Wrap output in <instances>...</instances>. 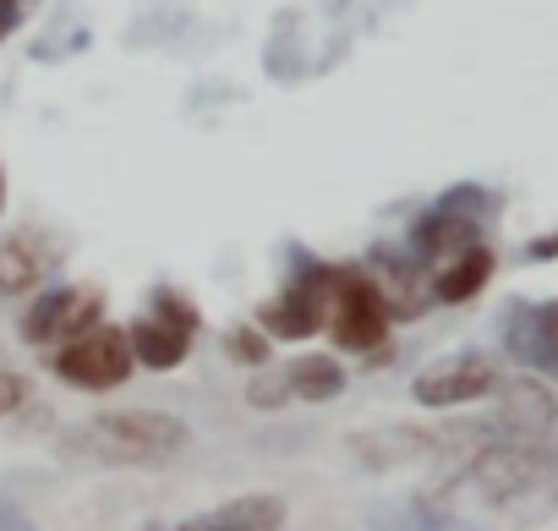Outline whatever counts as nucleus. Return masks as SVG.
<instances>
[{
  "mask_svg": "<svg viewBox=\"0 0 558 531\" xmlns=\"http://www.w3.org/2000/svg\"><path fill=\"white\" fill-rule=\"evenodd\" d=\"M50 367H56V378H61V384L88 389V395H105V389L126 384L137 362H132L126 329H116V324H94V329H83L77 340L56 346Z\"/></svg>",
  "mask_w": 558,
  "mask_h": 531,
  "instance_id": "6",
  "label": "nucleus"
},
{
  "mask_svg": "<svg viewBox=\"0 0 558 531\" xmlns=\"http://www.w3.org/2000/svg\"><path fill=\"white\" fill-rule=\"evenodd\" d=\"M498 384H504V378H498V367H493L482 351H454V357H438L433 367H422L416 384H411V395H416L422 406L444 411V406H471V400L493 395Z\"/></svg>",
  "mask_w": 558,
  "mask_h": 531,
  "instance_id": "8",
  "label": "nucleus"
},
{
  "mask_svg": "<svg viewBox=\"0 0 558 531\" xmlns=\"http://www.w3.org/2000/svg\"><path fill=\"white\" fill-rule=\"evenodd\" d=\"M345 389V367L335 362V357H296L291 367H279L274 378H263V384H252L246 389V400L252 406H279V400H335Z\"/></svg>",
  "mask_w": 558,
  "mask_h": 531,
  "instance_id": "10",
  "label": "nucleus"
},
{
  "mask_svg": "<svg viewBox=\"0 0 558 531\" xmlns=\"http://www.w3.org/2000/svg\"><path fill=\"white\" fill-rule=\"evenodd\" d=\"M389 302L378 291V280L362 269V263H340L335 269V297H329V335L340 351L351 357H378L389 346Z\"/></svg>",
  "mask_w": 558,
  "mask_h": 531,
  "instance_id": "4",
  "label": "nucleus"
},
{
  "mask_svg": "<svg viewBox=\"0 0 558 531\" xmlns=\"http://www.w3.org/2000/svg\"><path fill=\"white\" fill-rule=\"evenodd\" d=\"M553 257H558V230H547L525 246V263H553Z\"/></svg>",
  "mask_w": 558,
  "mask_h": 531,
  "instance_id": "18",
  "label": "nucleus"
},
{
  "mask_svg": "<svg viewBox=\"0 0 558 531\" xmlns=\"http://www.w3.org/2000/svg\"><path fill=\"white\" fill-rule=\"evenodd\" d=\"M0 531H39V526H34V520H28L17 504H7V498H0Z\"/></svg>",
  "mask_w": 558,
  "mask_h": 531,
  "instance_id": "19",
  "label": "nucleus"
},
{
  "mask_svg": "<svg viewBox=\"0 0 558 531\" xmlns=\"http://www.w3.org/2000/svg\"><path fill=\"white\" fill-rule=\"evenodd\" d=\"M335 269L313 252H291V280L268 307H257V329L274 340H313L329 324V297H335Z\"/></svg>",
  "mask_w": 558,
  "mask_h": 531,
  "instance_id": "3",
  "label": "nucleus"
},
{
  "mask_svg": "<svg viewBox=\"0 0 558 531\" xmlns=\"http://www.w3.org/2000/svg\"><path fill=\"white\" fill-rule=\"evenodd\" d=\"M34 7H39V0H0V45H7V39L34 17Z\"/></svg>",
  "mask_w": 558,
  "mask_h": 531,
  "instance_id": "16",
  "label": "nucleus"
},
{
  "mask_svg": "<svg viewBox=\"0 0 558 531\" xmlns=\"http://www.w3.org/2000/svg\"><path fill=\"white\" fill-rule=\"evenodd\" d=\"M203 318L197 307L181 297V291H154L148 313L126 329V346H132V362L154 367V373H170L192 357V340H197Z\"/></svg>",
  "mask_w": 558,
  "mask_h": 531,
  "instance_id": "5",
  "label": "nucleus"
},
{
  "mask_svg": "<svg viewBox=\"0 0 558 531\" xmlns=\"http://www.w3.org/2000/svg\"><path fill=\"white\" fill-rule=\"evenodd\" d=\"M498 335L520 367L558 378V302H509Z\"/></svg>",
  "mask_w": 558,
  "mask_h": 531,
  "instance_id": "9",
  "label": "nucleus"
},
{
  "mask_svg": "<svg viewBox=\"0 0 558 531\" xmlns=\"http://www.w3.org/2000/svg\"><path fill=\"white\" fill-rule=\"evenodd\" d=\"M0 208H7V170H0Z\"/></svg>",
  "mask_w": 558,
  "mask_h": 531,
  "instance_id": "20",
  "label": "nucleus"
},
{
  "mask_svg": "<svg viewBox=\"0 0 558 531\" xmlns=\"http://www.w3.org/2000/svg\"><path fill=\"white\" fill-rule=\"evenodd\" d=\"M225 351L235 357V362H246V367H263L268 362V340H263V329H230V340H225Z\"/></svg>",
  "mask_w": 558,
  "mask_h": 531,
  "instance_id": "15",
  "label": "nucleus"
},
{
  "mask_svg": "<svg viewBox=\"0 0 558 531\" xmlns=\"http://www.w3.org/2000/svg\"><path fill=\"white\" fill-rule=\"evenodd\" d=\"M373 531H482V526H471L427 498H405V504H384L373 515Z\"/></svg>",
  "mask_w": 558,
  "mask_h": 531,
  "instance_id": "14",
  "label": "nucleus"
},
{
  "mask_svg": "<svg viewBox=\"0 0 558 531\" xmlns=\"http://www.w3.org/2000/svg\"><path fill=\"white\" fill-rule=\"evenodd\" d=\"M94 324H105V297L94 286H56L23 313V340L28 346H66Z\"/></svg>",
  "mask_w": 558,
  "mask_h": 531,
  "instance_id": "7",
  "label": "nucleus"
},
{
  "mask_svg": "<svg viewBox=\"0 0 558 531\" xmlns=\"http://www.w3.org/2000/svg\"><path fill=\"white\" fill-rule=\"evenodd\" d=\"M61 269V246L45 230H12L0 241V297H28Z\"/></svg>",
  "mask_w": 558,
  "mask_h": 531,
  "instance_id": "11",
  "label": "nucleus"
},
{
  "mask_svg": "<svg viewBox=\"0 0 558 531\" xmlns=\"http://www.w3.org/2000/svg\"><path fill=\"white\" fill-rule=\"evenodd\" d=\"M493 269H498V257H493V246H487V241H482V246H465V252H454V257L433 263V275H427V297H433V302H444V307H460V302H471V297H482V291H487Z\"/></svg>",
  "mask_w": 558,
  "mask_h": 531,
  "instance_id": "12",
  "label": "nucleus"
},
{
  "mask_svg": "<svg viewBox=\"0 0 558 531\" xmlns=\"http://www.w3.org/2000/svg\"><path fill=\"white\" fill-rule=\"evenodd\" d=\"M175 531H286V498L274 493H246V498H230Z\"/></svg>",
  "mask_w": 558,
  "mask_h": 531,
  "instance_id": "13",
  "label": "nucleus"
},
{
  "mask_svg": "<svg viewBox=\"0 0 558 531\" xmlns=\"http://www.w3.org/2000/svg\"><path fill=\"white\" fill-rule=\"evenodd\" d=\"M186 444V422L165 411H105L83 422L77 433L61 438L66 460H94V466H159Z\"/></svg>",
  "mask_w": 558,
  "mask_h": 531,
  "instance_id": "1",
  "label": "nucleus"
},
{
  "mask_svg": "<svg viewBox=\"0 0 558 531\" xmlns=\"http://www.w3.org/2000/svg\"><path fill=\"white\" fill-rule=\"evenodd\" d=\"M23 400H28V378H17V373H0V417H12Z\"/></svg>",
  "mask_w": 558,
  "mask_h": 531,
  "instance_id": "17",
  "label": "nucleus"
},
{
  "mask_svg": "<svg viewBox=\"0 0 558 531\" xmlns=\"http://www.w3.org/2000/svg\"><path fill=\"white\" fill-rule=\"evenodd\" d=\"M498 219V197L476 181H460L449 186L444 197H433L416 219H411V257L422 263V269H433V263L465 252V246H482L487 241V225Z\"/></svg>",
  "mask_w": 558,
  "mask_h": 531,
  "instance_id": "2",
  "label": "nucleus"
}]
</instances>
